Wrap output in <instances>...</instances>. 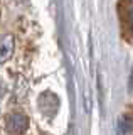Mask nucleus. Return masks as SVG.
Returning a JSON list of instances; mask_svg holds the SVG:
<instances>
[{
	"label": "nucleus",
	"mask_w": 133,
	"mask_h": 135,
	"mask_svg": "<svg viewBox=\"0 0 133 135\" xmlns=\"http://www.w3.org/2000/svg\"><path fill=\"white\" fill-rule=\"evenodd\" d=\"M5 127H7V132L10 135H24L27 132V127H29V120L24 113H10L7 117V122H5Z\"/></svg>",
	"instance_id": "obj_1"
},
{
	"label": "nucleus",
	"mask_w": 133,
	"mask_h": 135,
	"mask_svg": "<svg viewBox=\"0 0 133 135\" xmlns=\"http://www.w3.org/2000/svg\"><path fill=\"white\" fill-rule=\"evenodd\" d=\"M14 52V36L7 34V36H0V62H5L10 59Z\"/></svg>",
	"instance_id": "obj_2"
},
{
	"label": "nucleus",
	"mask_w": 133,
	"mask_h": 135,
	"mask_svg": "<svg viewBox=\"0 0 133 135\" xmlns=\"http://www.w3.org/2000/svg\"><path fill=\"white\" fill-rule=\"evenodd\" d=\"M133 130V117L123 115L118 120V133L120 135H128Z\"/></svg>",
	"instance_id": "obj_3"
},
{
	"label": "nucleus",
	"mask_w": 133,
	"mask_h": 135,
	"mask_svg": "<svg viewBox=\"0 0 133 135\" xmlns=\"http://www.w3.org/2000/svg\"><path fill=\"white\" fill-rule=\"evenodd\" d=\"M126 17H128V22H126V27L130 29V32H131V36H133V8H130V10H128V14H126Z\"/></svg>",
	"instance_id": "obj_4"
},
{
	"label": "nucleus",
	"mask_w": 133,
	"mask_h": 135,
	"mask_svg": "<svg viewBox=\"0 0 133 135\" xmlns=\"http://www.w3.org/2000/svg\"><path fill=\"white\" fill-rule=\"evenodd\" d=\"M5 93H7V86H5V83L0 79V101L3 100V96H5Z\"/></svg>",
	"instance_id": "obj_5"
},
{
	"label": "nucleus",
	"mask_w": 133,
	"mask_h": 135,
	"mask_svg": "<svg viewBox=\"0 0 133 135\" xmlns=\"http://www.w3.org/2000/svg\"><path fill=\"white\" fill-rule=\"evenodd\" d=\"M130 90L133 91V73H131V78H130Z\"/></svg>",
	"instance_id": "obj_6"
}]
</instances>
